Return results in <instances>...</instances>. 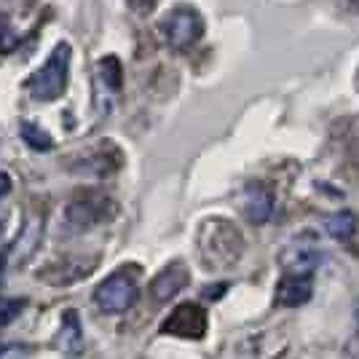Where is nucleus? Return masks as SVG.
I'll use <instances>...</instances> for the list:
<instances>
[{"label": "nucleus", "mask_w": 359, "mask_h": 359, "mask_svg": "<svg viewBox=\"0 0 359 359\" xmlns=\"http://www.w3.org/2000/svg\"><path fill=\"white\" fill-rule=\"evenodd\" d=\"M244 252V239L228 220H207L198 228V255L210 269L233 266Z\"/></svg>", "instance_id": "nucleus-1"}, {"label": "nucleus", "mask_w": 359, "mask_h": 359, "mask_svg": "<svg viewBox=\"0 0 359 359\" xmlns=\"http://www.w3.org/2000/svg\"><path fill=\"white\" fill-rule=\"evenodd\" d=\"M67 73H70V46L57 43L48 60L25 81V91L38 102H54L67 89Z\"/></svg>", "instance_id": "nucleus-2"}, {"label": "nucleus", "mask_w": 359, "mask_h": 359, "mask_svg": "<svg viewBox=\"0 0 359 359\" xmlns=\"http://www.w3.org/2000/svg\"><path fill=\"white\" fill-rule=\"evenodd\" d=\"M137 300V273L135 269H121L102 279L94 290V303L102 314H123Z\"/></svg>", "instance_id": "nucleus-3"}, {"label": "nucleus", "mask_w": 359, "mask_h": 359, "mask_svg": "<svg viewBox=\"0 0 359 359\" xmlns=\"http://www.w3.org/2000/svg\"><path fill=\"white\" fill-rule=\"evenodd\" d=\"M121 83H123V75H121V62L116 57H102V60L94 65V75H91V107L97 113V121H105L110 116V110L116 107L118 100Z\"/></svg>", "instance_id": "nucleus-4"}, {"label": "nucleus", "mask_w": 359, "mask_h": 359, "mask_svg": "<svg viewBox=\"0 0 359 359\" xmlns=\"http://www.w3.org/2000/svg\"><path fill=\"white\" fill-rule=\"evenodd\" d=\"M161 35L172 51H185L204 35V19L194 6H175L161 19Z\"/></svg>", "instance_id": "nucleus-5"}, {"label": "nucleus", "mask_w": 359, "mask_h": 359, "mask_svg": "<svg viewBox=\"0 0 359 359\" xmlns=\"http://www.w3.org/2000/svg\"><path fill=\"white\" fill-rule=\"evenodd\" d=\"M207 311L198 303H182L161 325V335H177V338H204L207 335Z\"/></svg>", "instance_id": "nucleus-6"}, {"label": "nucleus", "mask_w": 359, "mask_h": 359, "mask_svg": "<svg viewBox=\"0 0 359 359\" xmlns=\"http://www.w3.org/2000/svg\"><path fill=\"white\" fill-rule=\"evenodd\" d=\"M279 263H282L285 273H290V276H314V271L322 263V252H319V247L314 241L295 239L282 250Z\"/></svg>", "instance_id": "nucleus-7"}, {"label": "nucleus", "mask_w": 359, "mask_h": 359, "mask_svg": "<svg viewBox=\"0 0 359 359\" xmlns=\"http://www.w3.org/2000/svg\"><path fill=\"white\" fill-rule=\"evenodd\" d=\"M239 210L252 225L269 223L271 215H273V194H271L266 185L252 182V185H247V188L241 191Z\"/></svg>", "instance_id": "nucleus-8"}, {"label": "nucleus", "mask_w": 359, "mask_h": 359, "mask_svg": "<svg viewBox=\"0 0 359 359\" xmlns=\"http://www.w3.org/2000/svg\"><path fill=\"white\" fill-rule=\"evenodd\" d=\"M191 282V273L182 263H169L153 282H150V300L153 303H169V300L177 295L180 290H185Z\"/></svg>", "instance_id": "nucleus-9"}, {"label": "nucleus", "mask_w": 359, "mask_h": 359, "mask_svg": "<svg viewBox=\"0 0 359 359\" xmlns=\"http://www.w3.org/2000/svg\"><path fill=\"white\" fill-rule=\"evenodd\" d=\"M41 236H43V217H41L38 212H32V215H27V220H25L19 236H16L14 244H11V252H8L11 255V263H14L16 269L25 266L32 255H35L38 244H41Z\"/></svg>", "instance_id": "nucleus-10"}, {"label": "nucleus", "mask_w": 359, "mask_h": 359, "mask_svg": "<svg viewBox=\"0 0 359 359\" xmlns=\"http://www.w3.org/2000/svg\"><path fill=\"white\" fill-rule=\"evenodd\" d=\"M311 292H314V276H290V273H285L279 287H276V303L287 306V309H295V306L309 303Z\"/></svg>", "instance_id": "nucleus-11"}, {"label": "nucleus", "mask_w": 359, "mask_h": 359, "mask_svg": "<svg viewBox=\"0 0 359 359\" xmlns=\"http://www.w3.org/2000/svg\"><path fill=\"white\" fill-rule=\"evenodd\" d=\"M54 346L60 348L65 357H78L83 351V335H81V319H78V311L67 309L65 316H62V327L54 338Z\"/></svg>", "instance_id": "nucleus-12"}, {"label": "nucleus", "mask_w": 359, "mask_h": 359, "mask_svg": "<svg viewBox=\"0 0 359 359\" xmlns=\"http://www.w3.org/2000/svg\"><path fill=\"white\" fill-rule=\"evenodd\" d=\"M100 217H102V212L94 201H73V204H67V212H65V220L73 225V231H86Z\"/></svg>", "instance_id": "nucleus-13"}, {"label": "nucleus", "mask_w": 359, "mask_h": 359, "mask_svg": "<svg viewBox=\"0 0 359 359\" xmlns=\"http://www.w3.org/2000/svg\"><path fill=\"white\" fill-rule=\"evenodd\" d=\"M325 231H327V236H332L335 241H348L357 233V215L348 210L327 215V217H325Z\"/></svg>", "instance_id": "nucleus-14"}, {"label": "nucleus", "mask_w": 359, "mask_h": 359, "mask_svg": "<svg viewBox=\"0 0 359 359\" xmlns=\"http://www.w3.org/2000/svg\"><path fill=\"white\" fill-rule=\"evenodd\" d=\"M22 140L30 145L32 150H41V153H46V150L54 148V140H51V135L46 132V129H41L38 123H22Z\"/></svg>", "instance_id": "nucleus-15"}, {"label": "nucleus", "mask_w": 359, "mask_h": 359, "mask_svg": "<svg viewBox=\"0 0 359 359\" xmlns=\"http://www.w3.org/2000/svg\"><path fill=\"white\" fill-rule=\"evenodd\" d=\"M22 309H25V300H3L0 303V327H6V325H11L16 316L22 314Z\"/></svg>", "instance_id": "nucleus-16"}, {"label": "nucleus", "mask_w": 359, "mask_h": 359, "mask_svg": "<svg viewBox=\"0 0 359 359\" xmlns=\"http://www.w3.org/2000/svg\"><path fill=\"white\" fill-rule=\"evenodd\" d=\"M16 46H19V35H16L8 25H3V22H0V54L14 51Z\"/></svg>", "instance_id": "nucleus-17"}, {"label": "nucleus", "mask_w": 359, "mask_h": 359, "mask_svg": "<svg viewBox=\"0 0 359 359\" xmlns=\"http://www.w3.org/2000/svg\"><path fill=\"white\" fill-rule=\"evenodd\" d=\"M129 3V8L140 16H148L153 8H156V0H126Z\"/></svg>", "instance_id": "nucleus-18"}, {"label": "nucleus", "mask_w": 359, "mask_h": 359, "mask_svg": "<svg viewBox=\"0 0 359 359\" xmlns=\"http://www.w3.org/2000/svg\"><path fill=\"white\" fill-rule=\"evenodd\" d=\"M225 290H228V285H225V282H220V285H212V287H207V290H204V298L217 300L225 292Z\"/></svg>", "instance_id": "nucleus-19"}, {"label": "nucleus", "mask_w": 359, "mask_h": 359, "mask_svg": "<svg viewBox=\"0 0 359 359\" xmlns=\"http://www.w3.org/2000/svg\"><path fill=\"white\" fill-rule=\"evenodd\" d=\"M11 188H14V182H11V175L0 172V198H3V196L11 194Z\"/></svg>", "instance_id": "nucleus-20"}, {"label": "nucleus", "mask_w": 359, "mask_h": 359, "mask_svg": "<svg viewBox=\"0 0 359 359\" xmlns=\"http://www.w3.org/2000/svg\"><path fill=\"white\" fill-rule=\"evenodd\" d=\"M8 269V255H0V285H3V273Z\"/></svg>", "instance_id": "nucleus-21"}, {"label": "nucleus", "mask_w": 359, "mask_h": 359, "mask_svg": "<svg viewBox=\"0 0 359 359\" xmlns=\"http://www.w3.org/2000/svg\"><path fill=\"white\" fill-rule=\"evenodd\" d=\"M6 241V217H0V244Z\"/></svg>", "instance_id": "nucleus-22"}, {"label": "nucleus", "mask_w": 359, "mask_h": 359, "mask_svg": "<svg viewBox=\"0 0 359 359\" xmlns=\"http://www.w3.org/2000/svg\"><path fill=\"white\" fill-rule=\"evenodd\" d=\"M346 3H348V8H351L354 14H359V0H346Z\"/></svg>", "instance_id": "nucleus-23"}, {"label": "nucleus", "mask_w": 359, "mask_h": 359, "mask_svg": "<svg viewBox=\"0 0 359 359\" xmlns=\"http://www.w3.org/2000/svg\"><path fill=\"white\" fill-rule=\"evenodd\" d=\"M357 325H359V306H357Z\"/></svg>", "instance_id": "nucleus-24"}]
</instances>
